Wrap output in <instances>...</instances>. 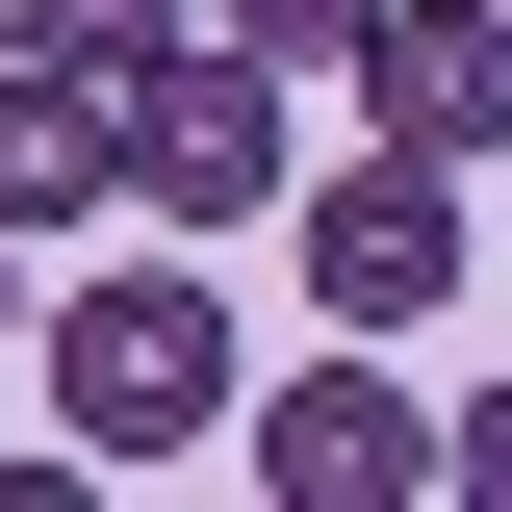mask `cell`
<instances>
[{"instance_id": "cell-7", "label": "cell", "mask_w": 512, "mask_h": 512, "mask_svg": "<svg viewBox=\"0 0 512 512\" xmlns=\"http://www.w3.org/2000/svg\"><path fill=\"white\" fill-rule=\"evenodd\" d=\"M205 0H0V52H52V77H154Z\"/></svg>"}, {"instance_id": "cell-5", "label": "cell", "mask_w": 512, "mask_h": 512, "mask_svg": "<svg viewBox=\"0 0 512 512\" xmlns=\"http://www.w3.org/2000/svg\"><path fill=\"white\" fill-rule=\"evenodd\" d=\"M359 128H410V154H461V180H487L512 154V0H359Z\"/></svg>"}, {"instance_id": "cell-1", "label": "cell", "mask_w": 512, "mask_h": 512, "mask_svg": "<svg viewBox=\"0 0 512 512\" xmlns=\"http://www.w3.org/2000/svg\"><path fill=\"white\" fill-rule=\"evenodd\" d=\"M26 384H52V436L103 461V487H154V461H205L231 436V282H205V231L180 256H77L52 282V333H26Z\"/></svg>"}, {"instance_id": "cell-9", "label": "cell", "mask_w": 512, "mask_h": 512, "mask_svg": "<svg viewBox=\"0 0 512 512\" xmlns=\"http://www.w3.org/2000/svg\"><path fill=\"white\" fill-rule=\"evenodd\" d=\"M436 487H461V512H512V384H461V410H436Z\"/></svg>"}, {"instance_id": "cell-2", "label": "cell", "mask_w": 512, "mask_h": 512, "mask_svg": "<svg viewBox=\"0 0 512 512\" xmlns=\"http://www.w3.org/2000/svg\"><path fill=\"white\" fill-rule=\"evenodd\" d=\"M282 231H308V308H333V333H436V308H461V256H487V205H461V154L359 128L333 180H282Z\"/></svg>"}, {"instance_id": "cell-4", "label": "cell", "mask_w": 512, "mask_h": 512, "mask_svg": "<svg viewBox=\"0 0 512 512\" xmlns=\"http://www.w3.org/2000/svg\"><path fill=\"white\" fill-rule=\"evenodd\" d=\"M256 512H436V410H410V333H333L308 384H231Z\"/></svg>"}, {"instance_id": "cell-8", "label": "cell", "mask_w": 512, "mask_h": 512, "mask_svg": "<svg viewBox=\"0 0 512 512\" xmlns=\"http://www.w3.org/2000/svg\"><path fill=\"white\" fill-rule=\"evenodd\" d=\"M205 26H231V52H282V77H333V52H359V0H205Z\"/></svg>"}, {"instance_id": "cell-3", "label": "cell", "mask_w": 512, "mask_h": 512, "mask_svg": "<svg viewBox=\"0 0 512 512\" xmlns=\"http://www.w3.org/2000/svg\"><path fill=\"white\" fill-rule=\"evenodd\" d=\"M103 128H128V205L154 231H256V205L308 180L282 154V52H231V26H180L154 77H103Z\"/></svg>"}, {"instance_id": "cell-6", "label": "cell", "mask_w": 512, "mask_h": 512, "mask_svg": "<svg viewBox=\"0 0 512 512\" xmlns=\"http://www.w3.org/2000/svg\"><path fill=\"white\" fill-rule=\"evenodd\" d=\"M103 205H128V128H103V77L0 52V256H26V231H103Z\"/></svg>"}]
</instances>
